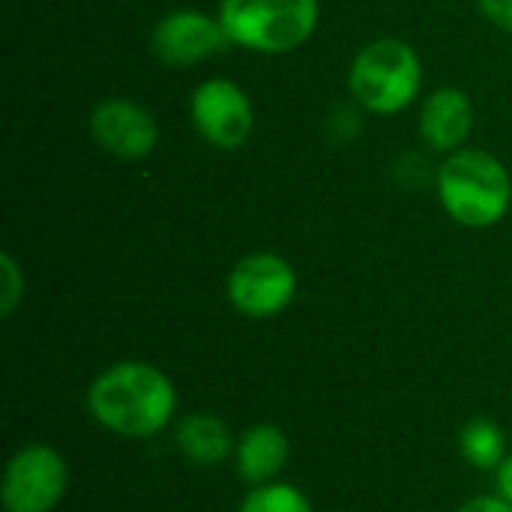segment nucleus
Here are the masks:
<instances>
[{"label":"nucleus","instance_id":"f257e3e1","mask_svg":"<svg viewBox=\"0 0 512 512\" xmlns=\"http://www.w3.org/2000/svg\"><path fill=\"white\" fill-rule=\"evenodd\" d=\"M90 417L120 438H153L168 429L177 411L171 378L138 360L102 369L87 387Z\"/></svg>","mask_w":512,"mask_h":512},{"label":"nucleus","instance_id":"f03ea898","mask_svg":"<svg viewBox=\"0 0 512 512\" xmlns=\"http://www.w3.org/2000/svg\"><path fill=\"white\" fill-rule=\"evenodd\" d=\"M438 195L459 225L489 228L510 210L512 180L492 153L462 147L438 168Z\"/></svg>","mask_w":512,"mask_h":512},{"label":"nucleus","instance_id":"7ed1b4c3","mask_svg":"<svg viewBox=\"0 0 512 512\" xmlns=\"http://www.w3.org/2000/svg\"><path fill=\"white\" fill-rule=\"evenodd\" d=\"M219 21L249 51L288 54L312 36L318 0H222Z\"/></svg>","mask_w":512,"mask_h":512},{"label":"nucleus","instance_id":"20e7f679","mask_svg":"<svg viewBox=\"0 0 512 512\" xmlns=\"http://www.w3.org/2000/svg\"><path fill=\"white\" fill-rule=\"evenodd\" d=\"M423 84V66L417 51L402 39H375L351 63V96L375 111L396 114L414 102Z\"/></svg>","mask_w":512,"mask_h":512},{"label":"nucleus","instance_id":"39448f33","mask_svg":"<svg viewBox=\"0 0 512 512\" xmlns=\"http://www.w3.org/2000/svg\"><path fill=\"white\" fill-rule=\"evenodd\" d=\"M69 489L66 459L48 444H24L3 468L0 501L6 512H51Z\"/></svg>","mask_w":512,"mask_h":512},{"label":"nucleus","instance_id":"423d86ee","mask_svg":"<svg viewBox=\"0 0 512 512\" xmlns=\"http://www.w3.org/2000/svg\"><path fill=\"white\" fill-rule=\"evenodd\" d=\"M297 294L294 267L276 252H252L228 276V300L246 318H273Z\"/></svg>","mask_w":512,"mask_h":512},{"label":"nucleus","instance_id":"0eeeda50","mask_svg":"<svg viewBox=\"0 0 512 512\" xmlns=\"http://www.w3.org/2000/svg\"><path fill=\"white\" fill-rule=\"evenodd\" d=\"M189 111L201 138L219 150H237L255 123L249 96L228 78H210L198 84Z\"/></svg>","mask_w":512,"mask_h":512},{"label":"nucleus","instance_id":"6e6552de","mask_svg":"<svg viewBox=\"0 0 512 512\" xmlns=\"http://www.w3.org/2000/svg\"><path fill=\"white\" fill-rule=\"evenodd\" d=\"M231 45L219 18L195 9H177L156 21L150 33V51L165 66H195Z\"/></svg>","mask_w":512,"mask_h":512},{"label":"nucleus","instance_id":"1a4fd4ad","mask_svg":"<svg viewBox=\"0 0 512 512\" xmlns=\"http://www.w3.org/2000/svg\"><path fill=\"white\" fill-rule=\"evenodd\" d=\"M93 141L117 159H144L156 141L159 126L147 108L132 99H105L90 114Z\"/></svg>","mask_w":512,"mask_h":512},{"label":"nucleus","instance_id":"9d476101","mask_svg":"<svg viewBox=\"0 0 512 512\" xmlns=\"http://www.w3.org/2000/svg\"><path fill=\"white\" fill-rule=\"evenodd\" d=\"M474 126V105L465 90L441 87L435 90L420 111V135L432 150L456 153Z\"/></svg>","mask_w":512,"mask_h":512},{"label":"nucleus","instance_id":"9b49d317","mask_svg":"<svg viewBox=\"0 0 512 512\" xmlns=\"http://www.w3.org/2000/svg\"><path fill=\"white\" fill-rule=\"evenodd\" d=\"M237 453V477L249 486H264L279 477L291 456L288 435L273 423H258L246 429L234 447Z\"/></svg>","mask_w":512,"mask_h":512},{"label":"nucleus","instance_id":"f8f14e48","mask_svg":"<svg viewBox=\"0 0 512 512\" xmlns=\"http://www.w3.org/2000/svg\"><path fill=\"white\" fill-rule=\"evenodd\" d=\"M174 444L180 456L195 468H213L225 462L234 450L231 429L216 414H189L174 429Z\"/></svg>","mask_w":512,"mask_h":512},{"label":"nucleus","instance_id":"ddd939ff","mask_svg":"<svg viewBox=\"0 0 512 512\" xmlns=\"http://www.w3.org/2000/svg\"><path fill=\"white\" fill-rule=\"evenodd\" d=\"M459 450L471 468L498 471L507 459V438L504 429L489 417H474L459 432Z\"/></svg>","mask_w":512,"mask_h":512},{"label":"nucleus","instance_id":"4468645a","mask_svg":"<svg viewBox=\"0 0 512 512\" xmlns=\"http://www.w3.org/2000/svg\"><path fill=\"white\" fill-rule=\"evenodd\" d=\"M240 512H315V507L291 483H264L252 486V492L240 504Z\"/></svg>","mask_w":512,"mask_h":512},{"label":"nucleus","instance_id":"2eb2a0df","mask_svg":"<svg viewBox=\"0 0 512 512\" xmlns=\"http://www.w3.org/2000/svg\"><path fill=\"white\" fill-rule=\"evenodd\" d=\"M0 282H3V288H0V315L9 318L18 309L21 297H24V276H21L15 258L6 255V252L0 255Z\"/></svg>","mask_w":512,"mask_h":512},{"label":"nucleus","instance_id":"dca6fc26","mask_svg":"<svg viewBox=\"0 0 512 512\" xmlns=\"http://www.w3.org/2000/svg\"><path fill=\"white\" fill-rule=\"evenodd\" d=\"M480 9L486 12L489 21L512 33V0H480Z\"/></svg>","mask_w":512,"mask_h":512},{"label":"nucleus","instance_id":"f3484780","mask_svg":"<svg viewBox=\"0 0 512 512\" xmlns=\"http://www.w3.org/2000/svg\"><path fill=\"white\" fill-rule=\"evenodd\" d=\"M456 512H512V504H507L501 495H480L465 501Z\"/></svg>","mask_w":512,"mask_h":512},{"label":"nucleus","instance_id":"a211bd4d","mask_svg":"<svg viewBox=\"0 0 512 512\" xmlns=\"http://www.w3.org/2000/svg\"><path fill=\"white\" fill-rule=\"evenodd\" d=\"M495 483H498V495L512 504V453L501 462V468L495 471Z\"/></svg>","mask_w":512,"mask_h":512}]
</instances>
